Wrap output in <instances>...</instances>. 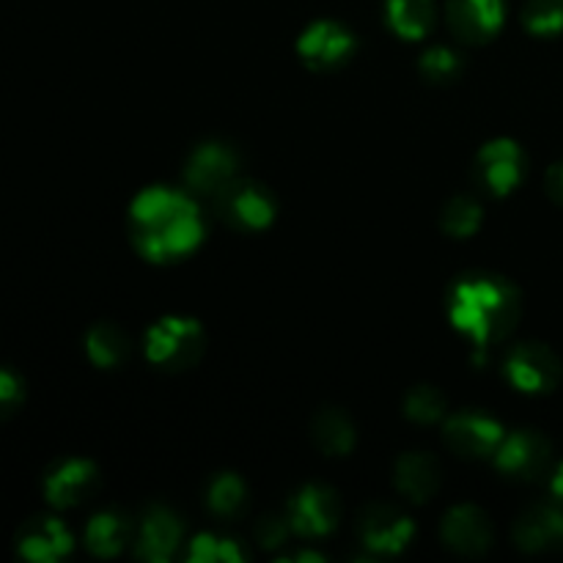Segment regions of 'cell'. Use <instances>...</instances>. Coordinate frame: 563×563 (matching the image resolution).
Here are the masks:
<instances>
[{"mask_svg":"<svg viewBox=\"0 0 563 563\" xmlns=\"http://www.w3.org/2000/svg\"><path fill=\"white\" fill-rule=\"evenodd\" d=\"M218 212L231 229L262 231L275 218V198L251 179H234L218 192Z\"/></svg>","mask_w":563,"mask_h":563,"instance_id":"obj_4","label":"cell"},{"mask_svg":"<svg viewBox=\"0 0 563 563\" xmlns=\"http://www.w3.org/2000/svg\"><path fill=\"white\" fill-rule=\"evenodd\" d=\"M544 185H548L550 198L563 207V163H555L553 168L548 170V181H544Z\"/></svg>","mask_w":563,"mask_h":563,"instance_id":"obj_32","label":"cell"},{"mask_svg":"<svg viewBox=\"0 0 563 563\" xmlns=\"http://www.w3.org/2000/svg\"><path fill=\"white\" fill-rule=\"evenodd\" d=\"M440 533H443V542L460 555H482L493 544V526H489L487 515L476 506L451 509Z\"/></svg>","mask_w":563,"mask_h":563,"instance_id":"obj_15","label":"cell"},{"mask_svg":"<svg viewBox=\"0 0 563 563\" xmlns=\"http://www.w3.org/2000/svg\"><path fill=\"white\" fill-rule=\"evenodd\" d=\"M258 542H264V548H275V544L286 542V526L278 517H267L258 526Z\"/></svg>","mask_w":563,"mask_h":563,"instance_id":"obj_31","label":"cell"},{"mask_svg":"<svg viewBox=\"0 0 563 563\" xmlns=\"http://www.w3.org/2000/svg\"><path fill=\"white\" fill-rule=\"evenodd\" d=\"M388 25L401 38H423L434 27L432 0H388Z\"/></svg>","mask_w":563,"mask_h":563,"instance_id":"obj_22","label":"cell"},{"mask_svg":"<svg viewBox=\"0 0 563 563\" xmlns=\"http://www.w3.org/2000/svg\"><path fill=\"white\" fill-rule=\"evenodd\" d=\"M394 478L396 487H399V493L405 495V498L423 504V500L432 498L440 487L438 460H434L432 454H423V451H412V454L399 456Z\"/></svg>","mask_w":563,"mask_h":563,"instance_id":"obj_19","label":"cell"},{"mask_svg":"<svg viewBox=\"0 0 563 563\" xmlns=\"http://www.w3.org/2000/svg\"><path fill=\"white\" fill-rule=\"evenodd\" d=\"M132 537V526L119 511H102L86 528V544L99 559H113L126 548Z\"/></svg>","mask_w":563,"mask_h":563,"instance_id":"obj_20","label":"cell"},{"mask_svg":"<svg viewBox=\"0 0 563 563\" xmlns=\"http://www.w3.org/2000/svg\"><path fill=\"white\" fill-rule=\"evenodd\" d=\"M311 434L317 449L330 456L350 454L352 445H355V427H352L350 418L341 410H335V407L319 410V416L313 418Z\"/></svg>","mask_w":563,"mask_h":563,"instance_id":"obj_21","label":"cell"},{"mask_svg":"<svg viewBox=\"0 0 563 563\" xmlns=\"http://www.w3.org/2000/svg\"><path fill=\"white\" fill-rule=\"evenodd\" d=\"M476 174L493 196H509L526 174V154L509 137L489 141L476 157Z\"/></svg>","mask_w":563,"mask_h":563,"instance_id":"obj_8","label":"cell"},{"mask_svg":"<svg viewBox=\"0 0 563 563\" xmlns=\"http://www.w3.org/2000/svg\"><path fill=\"white\" fill-rule=\"evenodd\" d=\"M207 506L212 509V515L225 517V520H234L236 515H242L247 506V487L240 476L234 473H220L207 489Z\"/></svg>","mask_w":563,"mask_h":563,"instance_id":"obj_24","label":"cell"},{"mask_svg":"<svg viewBox=\"0 0 563 563\" xmlns=\"http://www.w3.org/2000/svg\"><path fill=\"white\" fill-rule=\"evenodd\" d=\"M495 462L511 478H537L550 462V443L531 429L511 432L495 451Z\"/></svg>","mask_w":563,"mask_h":563,"instance_id":"obj_12","label":"cell"},{"mask_svg":"<svg viewBox=\"0 0 563 563\" xmlns=\"http://www.w3.org/2000/svg\"><path fill=\"white\" fill-rule=\"evenodd\" d=\"M515 542L528 553H544L563 544V511L555 506H533L517 520Z\"/></svg>","mask_w":563,"mask_h":563,"instance_id":"obj_18","label":"cell"},{"mask_svg":"<svg viewBox=\"0 0 563 563\" xmlns=\"http://www.w3.org/2000/svg\"><path fill=\"white\" fill-rule=\"evenodd\" d=\"M297 53L317 71L339 69L355 53V36L341 22L319 20L302 33L300 42H297Z\"/></svg>","mask_w":563,"mask_h":563,"instance_id":"obj_7","label":"cell"},{"mask_svg":"<svg viewBox=\"0 0 563 563\" xmlns=\"http://www.w3.org/2000/svg\"><path fill=\"white\" fill-rule=\"evenodd\" d=\"M86 350L88 357H91L99 368H115L126 361V355H130V339H126V333L119 324L99 322L88 330Z\"/></svg>","mask_w":563,"mask_h":563,"instance_id":"obj_23","label":"cell"},{"mask_svg":"<svg viewBox=\"0 0 563 563\" xmlns=\"http://www.w3.org/2000/svg\"><path fill=\"white\" fill-rule=\"evenodd\" d=\"M99 487V471L88 460H66L58 462L44 478V495L58 509L82 504L91 498Z\"/></svg>","mask_w":563,"mask_h":563,"instance_id":"obj_13","label":"cell"},{"mask_svg":"<svg viewBox=\"0 0 563 563\" xmlns=\"http://www.w3.org/2000/svg\"><path fill=\"white\" fill-rule=\"evenodd\" d=\"M130 234L152 262H170L196 251L203 240V218L190 196L168 187H148L132 201Z\"/></svg>","mask_w":563,"mask_h":563,"instance_id":"obj_1","label":"cell"},{"mask_svg":"<svg viewBox=\"0 0 563 563\" xmlns=\"http://www.w3.org/2000/svg\"><path fill=\"white\" fill-rule=\"evenodd\" d=\"M421 75L427 77L429 82H451L460 77L462 60L454 49L449 47H432L423 53L421 64H418Z\"/></svg>","mask_w":563,"mask_h":563,"instance_id":"obj_29","label":"cell"},{"mask_svg":"<svg viewBox=\"0 0 563 563\" xmlns=\"http://www.w3.org/2000/svg\"><path fill=\"white\" fill-rule=\"evenodd\" d=\"M22 405V383L16 374L0 368V421L14 416Z\"/></svg>","mask_w":563,"mask_h":563,"instance_id":"obj_30","label":"cell"},{"mask_svg":"<svg viewBox=\"0 0 563 563\" xmlns=\"http://www.w3.org/2000/svg\"><path fill=\"white\" fill-rule=\"evenodd\" d=\"M16 550L22 559L49 563L64 559L71 550V537L64 528V522L55 517H36V520L25 522L16 537Z\"/></svg>","mask_w":563,"mask_h":563,"instance_id":"obj_16","label":"cell"},{"mask_svg":"<svg viewBox=\"0 0 563 563\" xmlns=\"http://www.w3.org/2000/svg\"><path fill=\"white\" fill-rule=\"evenodd\" d=\"M236 179V154L225 143H203L187 159L185 181L190 190L203 196H218Z\"/></svg>","mask_w":563,"mask_h":563,"instance_id":"obj_9","label":"cell"},{"mask_svg":"<svg viewBox=\"0 0 563 563\" xmlns=\"http://www.w3.org/2000/svg\"><path fill=\"white\" fill-rule=\"evenodd\" d=\"M410 517L401 515L394 506H368L361 517V539L368 550L379 555H396L410 544L412 539Z\"/></svg>","mask_w":563,"mask_h":563,"instance_id":"obj_11","label":"cell"},{"mask_svg":"<svg viewBox=\"0 0 563 563\" xmlns=\"http://www.w3.org/2000/svg\"><path fill=\"white\" fill-rule=\"evenodd\" d=\"M553 495L563 504V465L555 471V476H553Z\"/></svg>","mask_w":563,"mask_h":563,"instance_id":"obj_33","label":"cell"},{"mask_svg":"<svg viewBox=\"0 0 563 563\" xmlns=\"http://www.w3.org/2000/svg\"><path fill=\"white\" fill-rule=\"evenodd\" d=\"M445 443L462 456H489L504 443V427L482 412H460L445 423Z\"/></svg>","mask_w":563,"mask_h":563,"instance_id":"obj_10","label":"cell"},{"mask_svg":"<svg viewBox=\"0 0 563 563\" xmlns=\"http://www.w3.org/2000/svg\"><path fill=\"white\" fill-rule=\"evenodd\" d=\"M341 504L335 498L333 489L322 487V484H308L302 487L295 498L289 500L286 509V522L297 537L319 539L328 537L335 526H339Z\"/></svg>","mask_w":563,"mask_h":563,"instance_id":"obj_6","label":"cell"},{"mask_svg":"<svg viewBox=\"0 0 563 563\" xmlns=\"http://www.w3.org/2000/svg\"><path fill=\"white\" fill-rule=\"evenodd\" d=\"M203 344H207L203 328L196 319H159L146 333L148 361L165 372H181V368L196 366L203 355Z\"/></svg>","mask_w":563,"mask_h":563,"instance_id":"obj_3","label":"cell"},{"mask_svg":"<svg viewBox=\"0 0 563 563\" xmlns=\"http://www.w3.org/2000/svg\"><path fill=\"white\" fill-rule=\"evenodd\" d=\"M451 322L476 346H489L509 335L520 319V295L498 275H465L449 295Z\"/></svg>","mask_w":563,"mask_h":563,"instance_id":"obj_2","label":"cell"},{"mask_svg":"<svg viewBox=\"0 0 563 563\" xmlns=\"http://www.w3.org/2000/svg\"><path fill=\"white\" fill-rule=\"evenodd\" d=\"M440 225L449 236H471L482 225V203L471 196H456L445 203Z\"/></svg>","mask_w":563,"mask_h":563,"instance_id":"obj_25","label":"cell"},{"mask_svg":"<svg viewBox=\"0 0 563 563\" xmlns=\"http://www.w3.org/2000/svg\"><path fill=\"white\" fill-rule=\"evenodd\" d=\"M190 561L196 563H240L245 561V550L234 539L201 533L190 542Z\"/></svg>","mask_w":563,"mask_h":563,"instance_id":"obj_26","label":"cell"},{"mask_svg":"<svg viewBox=\"0 0 563 563\" xmlns=\"http://www.w3.org/2000/svg\"><path fill=\"white\" fill-rule=\"evenodd\" d=\"M522 22L537 36H555L563 31V0H528Z\"/></svg>","mask_w":563,"mask_h":563,"instance_id":"obj_27","label":"cell"},{"mask_svg":"<svg viewBox=\"0 0 563 563\" xmlns=\"http://www.w3.org/2000/svg\"><path fill=\"white\" fill-rule=\"evenodd\" d=\"M506 377L522 394H548L561 379V361L550 346L528 341L509 352L504 366Z\"/></svg>","mask_w":563,"mask_h":563,"instance_id":"obj_5","label":"cell"},{"mask_svg":"<svg viewBox=\"0 0 563 563\" xmlns=\"http://www.w3.org/2000/svg\"><path fill=\"white\" fill-rule=\"evenodd\" d=\"M181 533H185V528H181L179 517L163 506H154L143 520L141 537H137V559L152 563L168 561L174 550L179 548Z\"/></svg>","mask_w":563,"mask_h":563,"instance_id":"obj_17","label":"cell"},{"mask_svg":"<svg viewBox=\"0 0 563 563\" xmlns=\"http://www.w3.org/2000/svg\"><path fill=\"white\" fill-rule=\"evenodd\" d=\"M405 412L407 418L416 423L440 421L445 412V396L440 394L438 388H432V385H418V388H412L410 394H407Z\"/></svg>","mask_w":563,"mask_h":563,"instance_id":"obj_28","label":"cell"},{"mask_svg":"<svg viewBox=\"0 0 563 563\" xmlns=\"http://www.w3.org/2000/svg\"><path fill=\"white\" fill-rule=\"evenodd\" d=\"M504 0H449L451 31L467 44L493 38L504 25Z\"/></svg>","mask_w":563,"mask_h":563,"instance_id":"obj_14","label":"cell"}]
</instances>
